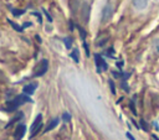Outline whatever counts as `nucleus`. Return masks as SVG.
<instances>
[{"label": "nucleus", "mask_w": 159, "mask_h": 140, "mask_svg": "<svg viewBox=\"0 0 159 140\" xmlns=\"http://www.w3.org/2000/svg\"><path fill=\"white\" fill-rule=\"evenodd\" d=\"M77 28H78V31H80V33H81V38L84 40V38H86V35H87L86 31H83V28H82L81 26H77Z\"/></svg>", "instance_id": "f8f14e48"}, {"label": "nucleus", "mask_w": 159, "mask_h": 140, "mask_svg": "<svg viewBox=\"0 0 159 140\" xmlns=\"http://www.w3.org/2000/svg\"><path fill=\"white\" fill-rule=\"evenodd\" d=\"M94 61H96V67H97V71H98V72L106 71V69L108 68L106 61L102 58L101 55H94Z\"/></svg>", "instance_id": "39448f33"}, {"label": "nucleus", "mask_w": 159, "mask_h": 140, "mask_svg": "<svg viewBox=\"0 0 159 140\" xmlns=\"http://www.w3.org/2000/svg\"><path fill=\"white\" fill-rule=\"evenodd\" d=\"M129 107H130V110L134 113V115L137 114V110H135V107H133V102H130V104H129Z\"/></svg>", "instance_id": "f3484780"}, {"label": "nucleus", "mask_w": 159, "mask_h": 140, "mask_svg": "<svg viewBox=\"0 0 159 140\" xmlns=\"http://www.w3.org/2000/svg\"><path fill=\"white\" fill-rule=\"evenodd\" d=\"M108 83H109V87H111V92L114 94V93H116V87H114V83H113V81H109Z\"/></svg>", "instance_id": "2eb2a0df"}, {"label": "nucleus", "mask_w": 159, "mask_h": 140, "mask_svg": "<svg viewBox=\"0 0 159 140\" xmlns=\"http://www.w3.org/2000/svg\"><path fill=\"white\" fill-rule=\"evenodd\" d=\"M140 123H142V128H143L144 130H148V125H147V123H145L144 120H142Z\"/></svg>", "instance_id": "a211bd4d"}, {"label": "nucleus", "mask_w": 159, "mask_h": 140, "mask_svg": "<svg viewBox=\"0 0 159 140\" xmlns=\"http://www.w3.org/2000/svg\"><path fill=\"white\" fill-rule=\"evenodd\" d=\"M26 102H31V99H30L26 94H20V95H17L16 98H14L12 100L7 102V104H6V110H7V112H12V110H15L16 108H19L20 105H22V104L26 103Z\"/></svg>", "instance_id": "f257e3e1"}, {"label": "nucleus", "mask_w": 159, "mask_h": 140, "mask_svg": "<svg viewBox=\"0 0 159 140\" xmlns=\"http://www.w3.org/2000/svg\"><path fill=\"white\" fill-rule=\"evenodd\" d=\"M25 131H26V126L24 124H19L15 129V133H14V139L15 140H20L24 138L25 135Z\"/></svg>", "instance_id": "423d86ee"}, {"label": "nucleus", "mask_w": 159, "mask_h": 140, "mask_svg": "<svg viewBox=\"0 0 159 140\" xmlns=\"http://www.w3.org/2000/svg\"><path fill=\"white\" fill-rule=\"evenodd\" d=\"M127 136H128V139H129V140H135V139H134V138H133V136H132L129 133H127Z\"/></svg>", "instance_id": "6ab92c4d"}, {"label": "nucleus", "mask_w": 159, "mask_h": 140, "mask_svg": "<svg viewBox=\"0 0 159 140\" xmlns=\"http://www.w3.org/2000/svg\"><path fill=\"white\" fill-rule=\"evenodd\" d=\"M77 53H78V51H77V50H75V51L71 53V57H72V58L78 63V61H80V59H78V55H77Z\"/></svg>", "instance_id": "ddd939ff"}, {"label": "nucleus", "mask_w": 159, "mask_h": 140, "mask_svg": "<svg viewBox=\"0 0 159 140\" xmlns=\"http://www.w3.org/2000/svg\"><path fill=\"white\" fill-rule=\"evenodd\" d=\"M62 118H63V120H65V121H70V119H71V116H70V114H68V113H63Z\"/></svg>", "instance_id": "dca6fc26"}, {"label": "nucleus", "mask_w": 159, "mask_h": 140, "mask_svg": "<svg viewBox=\"0 0 159 140\" xmlns=\"http://www.w3.org/2000/svg\"><path fill=\"white\" fill-rule=\"evenodd\" d=\"M36 87H37V84H36V83H30V84L25 85V87H24V94H26V95L32 94V93L35 92Z\"/></svg>", "instance_id": "6e6552de"}, {"label": "nucleus", "mask_w": 159, "mask_h": 140, "mask_svg": "<svg viewBox=\"0 0 159 140\" xmlns=\"http://www.w3.org/2000/svg\"><path fill=\"white\" fill-rule=\"evenodd\" d=\"M57 124H58V118H55V119H52L50 123H48V125L46 126V129H45V131L47 133V131H50V130H52V129H55L56 126H57Z\"/></svg>", "instance_id": "1a4fd4ad"}, {"label": "nucleus", "mask_w": 159, "mask_h": 140, "mask_svg": "<svg viewBox=\"0 0 159 140\" xmlns=\"http://www.w3.org/2000/svg\"><path fill=\"white\" fill-rule=\"evenodd\" d=\"M47 68H48V61H47V59H42V61L36 66V68H35V71H34L35 77H41V76H43V74L46 73Z\"/></svg>", "instance_id": "7ed1b4c3"}, {"label": "nucleus", "mask_w": 159, "mask_h": 140, "mask_svg": "<svg viewBox=\"0 0 159 140\" xmlns=\"http://www.w3.org/2000/svg\"><path fill=\"white\" fill-rule=\"evenodd\" d=\"M148 1H149V0H133V6H134L137 10H143V9L147 7Z\"/></svg>", "instance_id": "0eeeda50"}, {"label": "nucleus", "mask_w": 159, "mask_h": 140, "mask_svg": "<svg viewBox=\"0 0 159 140\" xmlns=\"http://www.w3.org/2000/svg\"><path fill=\"white\" fill-rule=\"evenodd\" d=\"M24 12H25L24 10H17V9H14V10H12V15H14V16H20V15H22Z\"/></svg>", "instance_id": "9d476101"}, {"label": "nucleus", "mask_w": 159, "mask_h": 140, "mask_svg": "<svg viewBox=\"0 0 159 140\" xmlns=\"http://www.w3.org/2000/svg\"><path fill=\"white\" fill-rule=\"evenodd\" d=\"M63 42L66 43V47H67V48H70V47H71V43H72V40H71L70 37H66V38L63 40Z\"/></svg>", "instance_id": "4468645a"}, {"label": "nucleus", "mask_w": 159, "mask_h": 140, "mask_svg": "<svg viewBox=\"0 0 159 140\" xmlns=\"http://www.w3.org/2000/svg\"><path fill=\"white\" fill-rule=\"evenodd\" d=\"M9 24H10V25L16 30V31H22V27H20V26H19V25H16L15 22H12V21H10V20H9Z\"/></svg>", "instance_id": "9b49d317"}, {"label": "nucleus", "mask_w": 159, "mask_h": 140, "mask_svg": "<svg viewBox=\"0 0 159 140\" xmlns=\"http://www.w3.org/2000/svg\"><path fill=\"white\" fill-rule=\"evenodd\" d=\"M41 128H42V115L39 114V115L36 116L35 121H34L32 125H31V134H30V138H34V135H36V134L40 131Z\"/></svg>", "instance_id": "20e7f679"}, {"label": "nucleus", "mask_w": 159, "mask_h": 140, "mask_svg": "<svg viewBox=\"0 0 159 140\" xmlns=\"http://www.w3.org/2000/svg\"><path fill=\"white\" fill-rule=\"evenodd\" d=\"M112 15H113V4L108 0L107 2H106V5L103 6V9H102V16H101V21L104 24V22H107L111 17H112Z\"/></svg>", "instance_id": "f03ea898"}]
</instances>
